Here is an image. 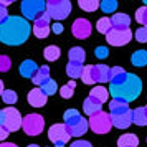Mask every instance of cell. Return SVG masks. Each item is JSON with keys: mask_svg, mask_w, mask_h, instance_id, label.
Here are the masks:
<instances>
[{"mask_svg": "<svg viewBox=\"0 0 147 147\" xmlns=\"http://www.w3.org/2000/svg\"><path fill=\"white\" fill-rule=\"evenodd\" d=\"M20 10L25 20H36L47 12V0H22Z\"/></svg>", "mask_w": 147, "mask_h": 147, "instance_id": "277c9868", "label": "cell"}, {"mask_svg": "<svg viewBox=\"0 0 147 147\" xmlns=\"http://www.w3.org/2000/svg\"><path fill=\"white\" fill-rule=\"evenodd\" d=\"M28 147H40V146H36V144H30Z\"/></svg>", "mask_w": 147, "mask_h": 147, "instance_id": "681fc988", "label": "cell"}, {"mask_svg": "<svg viewBox=\"0 0 147 147\" xmlns=\"http://www.w3.org/2000/svg\"><path fill=\"white\" fill-rule=\"evenodd\" d=\"M111 68L106 65H93V83H109Z\"/></svg>", "mask_w": 147, "mask_h": 147, "instance_id": "7c38bea8", "label": "cell"}, {"mask_svg": "<svg viewBox=\"0 0 147 147\" xmlns=\"http://www.w3.org/2000/svg\"><path fill=\"white\" fill-rule=\"evenodd\" d=\"M94 55H96V58L104 60V58L109 56V50H107V47H98L96 50H94Z\"/></svg>", "mask_w": 147, "mask_h": 147, "instance_id": "ab89813d", "label": "cell"}, {"mask_svg": "<svg viewBox=\"0 0 147 147\" xmlns=\"http://www.w3.org/2000/svg\"><path fill=\"white\" fill-rule=\"evenodd\" d=\"M134 38L139 41V43H147V28L146 27L137 28L136 33H134Z\"/></svg>", "mask_w": 147, "mask_h": 147, "instance_id": "74e56055", "label": "cell"}, {"mask_svg": "<svg viewBox=\"0 0 147 147\" xmlns=\"http://www.w3.org/2000/svg\"><path fill=\"white\" fill-rule=\"evenodd\" d=\"M12 66V61L7 55H0V73H7Z\"/></svg>", "mask_w": 147, "mask_h": 147, "instance_id": "8d00e7d4", "label": "cell"}, {"mask_svg": "<svg viewBox=\"0 0 147 147\" xmlns=\"http://www.w3.org/2000/svg\"><path fill=\"white\" fill-rule=\"evenodd\" d=\"M2 93H3V81L0 80V96H2Z\"/></svg>", "mask_w": 147, "mask_h": 147, "instance_id": "c3c4849f", "label": "cell"}, {"mask_svg": "<svg viewBox=\"0 0 147 147\" xmlns=\"http://www.w3.org/2000/svg\"><path fill=\"white\" fill-rule=\"evenodd\" d=\"M111 25H113V28H119V30L129 28V25H131V17L126 13H116L114 17H111Z\"/></svg>", "mask_w": 147, "mask_h": 147, "instance_id": "ac0fdd59", "label": "cell"}, {"mask_svg": "<svg viewBox=\"0 0 147 147\" xmlns=\"http://www.w3.org/2000/svg\"><path fill=\"white\" fill-rule=\"evenodd\" d=\"M140 93H142V81L136 74L124 73L121 78L109 83V96H113V99L124 101L127 104L137 99Z\"/></svg>", "mask_w": 147, "mask_h": 147, "instance_id": "7a4b0ae2", "label": "cell"}, {"mask_svg": "<svg viewBox=\"0 0 147 147\" xmlns=\"http://www.w3.org/2000/svg\"><path fill=\"white\" fill-rule=\"evenodd\" d=\"M88 129H89V124H88L86 119H83L81 117L76 124H73L71 127H68V131H69V134H71V137H78V136H84V134L88 132Z\"/></svg>", "mask_w": 147, "mask_h": 147, "instance_id": "d6986e66", "label": "cell"}, {"mask_svg": "<svg viewBox=\"0 0 147 147\" xmlns=\"http://www.w3.org/2000/svg\"><path fill=\"white\" fill-rule=\"evenodd\" d=\"M32 33V27L28 20L17 15H8L0 23V41L8 47H18L28 40Z\"/></svg>", "mask_w": 147, "mask_h": 147, "instance_id": "6da1fadb", "label": "cell"}, {"mask_svg": "<svg viewBox=\"0 0 147 147\" xmlns=\"http://www.w3.org/2000/svg\"><path fill=\"white\" fill-rule=\"evenodd\" d=\"M102 109V104H101L99 101L93 99L91 96L89 98H86L84 99V102H83V111L88 114V116H94V114H98Z\"/></svg>", "mask_w": 147, "mask_h": 147, "instance_id": "e0dca14e", "label": "cell"}, {"mask_svg": "<svg viewBox=\"0 0 147 147\" xmlns=\"http://www.w3.org/2000/svg\"><path fill=\"white\" fill-rule=\"evenodd\" d=\"M139 137L136 134H124L117 139V147H137Z\"/></svg>", "mask_w": 147, "mask_h": 147, "instance_id": "7402d4cb", "label": "cell"}, {"mask_svg": "<svg viewBox=\"0 0 147 147\" xmlns=\"http://www.w3.org/2000/svg\"><path fill=\"white\" fill-rule=\"evenodd\" d=\"M83 69H84V66L83 65H80V63H68L66 65V73L69 78H81V74H83Z\"/></svg>", "mask_w": 147, "mask_h": 147, "instance_id": "4316f807", "label": "cell"}, {"mask_svg": "<svg viewBox=\"0 0 147 147\" xmlns=\"http://www.w3.org/2000/svg\"><path fill=\"white\" fill-rule=\"evenodd\" d=\"M8 17V10H7V7H3V5H0V23L5 20Z\"/></svg>", "mask_w": 147, "mask_h": 147, "instance_id": "7bdbcfd3", "label": "cell"}, {"mask_svg": "<svg viewBox=\"0 0 147 147\" xmlns=\"http://www.w3.org/2000/svg\"><path fill=\"white\" fill-rule=\"evenodd\" d=\"M74 88H76V83H74V81H69L68 84H65L63 88H60L61 98H65V99H69V98H73Z\"/></svg>", "mask_w": 147, "mask_h": 147, "instance_id": "d6a6232c", "label": "cell"}, {"mask_svg": "<svg viewBox=\"0 0 147 147\" xmlns=\"http://www.w3.org/2000/svg\"><path fill=\"white\" fill-rule=\"evenodd\" d=\"M131 117L132 122L137 126H147V107H137L131 111Z\"/></svg>", "mask_w": 147, "mask_h": 147, "instance_id": "ffe728a7", "label": "cell"}, {"mask_svg": "<svg viewBox=\"0 0 147 147\" xmlns=\"http://www.w3.org/2000/svg\"><path fill=\"white\" fill-rule=\"evenodd\" d=\"M0 126H3V109H0Z\"/></svg>", "mask_w": 147, "mask_h": 147, "instance_id": "7dc6e473", "label": "cell"}, {"mask_svg": "<svg viewBox=\"0 0 147 147\" xmlns=\"http://www.w3.org/2000/svg\"><path fill=\"white\" fill-rule=\"evenodd\" d=\"M124 73H126V71H124V68H121V66L111 68V80H109V83H111V81H116L117 78H121Z\"/></svg>", "mask_w": 147, "mask_h": 147, "instance_id": "f35d334b", "label": "cell"}, {"mask_svg": "<svg viewBox=\"0 0 147 147\" xmlns=\"http://www.w3.org/2000/svg\"><path fill=\"white\" fill-rule=\"evenodd\" d=\"M38 68H40V66H38L33 60H25L20 65V68H18V69H20V74L23 76V78H30V80H32L35 74H36Z\"/></svg>", "mask_w": 147, "mask_h": 147, "instance_id": "9a60e30c", "label": "cell"}, {"mask_svg": "<svg viewBox=\"0 0 147 147\" xmlns=\"http://www.w3.org/2000/svg\"><path fill=\"white\" fill-rule=\"evenodd\" d=\"M48 80H50V68H48V66L38 68L36 74H35L33 78H32L33 84H36V86H43V84H45Z\"/></svg>", "mask_w": 147, "mask_h": 147, "instance_id": "44dd1931", "label": "cell"}, {"mask_svg": "<svg viewBox=\"0 0 147 147\" xmlns=\"http://www.w3.org/2000/svg\"><path fill=\"white\" fill-rule=\"evenodd\" d=\"M17 0H0V5H3V7H8L10 3H15Z\"/></svg>", "mask_w": 147, "mask_h": 147, "instance_id": "f6af8a7d", "label": "cell"}, {"mask_svg": "<svg viewBox=\"0 0 147 147\" xmlns=\"http://www.w3.org/2000/svg\"><path fill=\"white\" fill-rule=\"evenodd\" d=\"M17 99H18V96H17L15 91H12V89H3V93H2V101H3V102H7V104H15Z\"/></svg>", "mask_w": 147, "mask_h": 147, "instance_id": "836d02e7", "label": "cell"}, {"mask_svg": "<svg viewBox=\"0 0 147 147\" xmlns=\"http://www.w3.org/2000/svg\"><path fill=\"white\" fill-rule=\"evenodd\" d=\"M47 13L51 20H65L71 13L69 0H47Z\"/></svg>", "mask_w": 147, "mask_h": 147, "instance_id": "3957f363", "label": "cell"}, {"mask_svg": "<svg viewBox=\"0 0 147 147\" xmlns=\"http://www.w3.org/2000/svg\"><path fill=\"white\" fill-rule=\"evenodd\" d=\"M69 147H93V146H91V142L80 139V140H74V142H73V144H71Z\"/></svg>", "mask_w": 147, "mask_h": 147, "instance_id": "60d3db41", "label": "cell"}, {"mask_svg": "<svg viewBox=\"0 0 147 147\" xmlns=\"http://www.w3.org/2000/svg\"><path fill=\"white\" fill-rule=\"evenodd\" d=\"M68 56H69V61L71 63H80V65H83L84 60H86V51L81 47H73L69 50Z\"/></svg>", "mask_w": 147, "mask_h": 147, "instance_id": "603a6c76", "label": "cell"}, {"mask_svg": "<svg viewBox=\"0 0 147 147\" xmlns=\"http://www.w3.org/2000/svg\"><path fill=\"white\" fill-rule=\"evenodd\" d=\"M131 63L134 66H146L147 65V51L146 50H137L134 51L132 56H131Z\"/></svg>", "mask_w": 147, "mask_h": 147, "instance_id": "d4e9b609", "label": "cell"}, {"mask_svg": "<svg viewBox=\"0 0 147 147\" xmlns=\"http://www.w3.org/2000/svg\"><path fill=\"white\" fill-rule=\"evenodd\" d=\"M96 28H98V32L102 35H107L111 30H113V25H111V18H107V17H102L98 20L96 23Z\"/></svg>", "mask_w": 147, "mask_h": 147, "instance_id": "f546056e", "label": "cell"}, {"mask_svg": "<svg viewBox=\"0 0 147 147\" xmlns=\"http://www.w3.org/2000/svg\"><path fill=\"white\" fill-rule=\"evenodd\" d=\"M63 119H65V126L71 127L73 124H76L81 119V114L78 113V109H68L66 113L63 114Z\"/></svg>", "mask_w": 147, "mask_h": 147, "instance_id": "484cf974", "label": "cell"}, {"mask_svg": "<svg viewBox=\"0 0 147 147\" xmlns=\"http://www.w3.org/2000/svg\"><path fill=\"white\" fill-rule=\"evenodd\" d=\"M99 2L101 0H78V5L84 12H96L99 8Z\"/></svg>", "mask_w": 147, "mask_h": 147, "instance_id": "83f0119b", "label": "cell"}, {"mask_svg": "<svg viewBox=\"0 0 147 147\" xmlns=\"http://www.w3.org/2000/svg\"><path fill=\"white\" fill-rule=\"evenodd\" d=\"M60 55H61V50L58 47H55V45L47 47L45 51H43V56H45L48 61H56L58 58H60Z\"/></svg>", "mask_w": 147, "mask_h": 147, "instance_id": "f1b7e54d", "label": "cell"}, {"mask_svg": "<svg viewBox=\"0 0 147 147\" xmlns=\"http://www.w3.org/2000/svg\"><path fill=\"white\" fill-rule=\"evenodd\" d=\"M40 89L47 94V96H51V94H55L56 91H58V84H56V81H55V80H51V78H50V80L43 84V86H40Z\"/></svg>", "mask_w": 147, "mask_h": 147, "instance_id": "1f68e13d", "label": "cell"}, {"mask_svg": "<svg viewBox=\"0 0 147 147\" xmlns=\"http://www.w3.org/2000/svg\"><path fill=\"white\" fill-rule=\"evenodd\" d=\"M106 40L109 45L113 47H124L129 41L132 40V32L129 28H124V30H119V28H113L109 33L106 35Z\"/></svg>", "mask_w": 147, "mask_h": 147, "instance_id": "9c48e42d", "label": "cell"}, {"mask_svg": "<svg viewBox=\"0 0 147 147\" xmlns=\"http://www.w3.org/2000/svg\"><path fill=\"white\" fill-rule=\"evenodd\" d=\"M136 20L139 22V23H142V25L147 28V7L146 5L137 8V12H136Z\"/></svg>", "mask_w": 147, "mask_h": 147, "instance_id": "d590c367", "label": "cell"}, {"mask_svg": "<svg viewBox=\"0 0 147 147\" xmlns=\"http://www.w3.org/2000/svg\"><path fill=\"white\" fill-rule=\"evenodd\" d=\"M8 134H10V132H8V131L5 129V127H3V126H0V142H3V140L7 139V137H8Z\"/></svg>", "mask_w": 147, "mask_h": 147, "instance_id": "ee69618b", "label": "cell"}, {"mask_svg": "<svg viewBox=\"0 0 147 147\" xmlns=\"http://www.w3.org/2000/svg\"><path fill=\"white\" fill-rule=\"evenodd\" d=\"M50 17H48V13L45 12V13H41L36 20H35L33 23V28H32V32L35 33V36H38V38H47L48 35H50V32H51V27H50Z\"/></svg>", "mask_w": 147, "mask_h": 147, "instance_id": "30bf717a", "label": "cell"}, {"mask_svg": "<svg viewBox=\"0 0 147 147\" xmlns=\"http://www.w3.org/2000/svg\"><path fill=\"white\" fill-rule=\"evenodd\" d=\"M48 137L55 142V147H65V144L71 139V134L65 124H53L48 129Z\"/></svg>", "mask_w": 147, "mask_h": 147, "instance_id": "52a82bcc", "label": "cell"}, {"mask_svg": "<svg viewBox=\"0 0 147 147\" xmlns=\"http://www.w3.org/2000/svg\"><path fill=\"white\" fill-rule=\"evenodd\" d=\"M89 96H91L93 99L99 101L101 104H104V102L107 101V98H109V91H107L104 86H94L93 89H91Z\"/></svg>", "mask_w": 147, "mask_h": 147, "instance_id": "cb8c5ba5", "label": "cell"}, {"mask_svg": "<svg viewBox=\"0 0 147 147\" xmlns=\"http://www.w3.org/2000/svg\"><path fill=\"white\" fill-rule=\"evenodd\" d=\"M91 23L86 20V18H78V20L73 22V27H71V32L76 38H80V40H84L88 38L89 35H91Z\"/></svg>", "mask_w": 147, "mask_h": 147, "instance_id": "8fae6325", "label": "cell"}, {"mask_svg": "<svg viewBox=\"0 0 147 147\" xmlns=\"http://www.w3.org/2000/svg\"><path fill=\"white\" fill-rule=\"evenodd\" d=\"M51 32H55L56 35H60L61 32H63V25H61V23H58V22H55L53 25H51Z\"/></svg>", "mask_w": 147, "mask_h": 147, "instance_id": "b9f144b4", "label": "cell"}, {"mask_svg": "<svg viewBox=\"0 0 147 147\" xmlns=\"http://www.w3.org/2000/svg\"><path fill=\"white\" fill-rule=\"evenodd\" d=\"M27 99H28V102H30L33 107H41V106H45V104H47L48 96L41 91L40 88H33V89L28 93Z\"/></svg>", "mask_w": 147, "mask_h": 147, "instance_id": "4fadbf2b", "label": "cell"}, {"mask_svg": "<svg viewBox=\"0 0 147 147\" xmlns=\"http://www.w3.org/2000/svg\"><path fill=\"white\" fill-rule=\"evenodd\" d=\"M81 80L84 84H94L93 83V65H88L83 69V74H81Z\"/></svg>", "mask_w": 147, "mask_h": 147, "instance_id": "e575fe53", "label": "cell"}, {"mask_svg": "<svg viewBox=\"0 0 147 147\" xmlns=\"http://www.w3.org/2000/svg\"><path fill=\"white\" fill-rule=\"evenodd\" d=\"M0 147H18L17 144H13V142H2L0 144Z\"/></svg>", "mask_w": 147, "mask_h": 147, "instance_id": "bcb514c9", "label": "cell"}, {"mask_svg": "<svg viewBox=\"0 0 147 147\" xmlns=\"http://www.w3.org/2000/svg\"><path fill=\"white\" fill-rule=\"evenodd\" d=\"M89 129L96 134H107L113 129V122H111V116L104 111H99L94 116H89Z\"/></svg>", "mask_w": 147, "mask_h": 147, "instance_id": "5b68a950", "label": "cell"}, {"mask_svg": "<svg viewBox=\"0 0 147 147\" xmlns=\"http://www.w3.org/2000/svg\"><path fill=\"white\" fill-rule=\"evenodd\" d=\"M127 113H131L127 102L117 101V99L109 101V116H117V114H127Z\"/></svg>", "mask_w": 147, "mask_h": 147, "instance_id": "5bb4252c", "label": "cell"}, {"mask_svg": "<svg viewBox=\"0 0 147 147\" xmlns=\"http://www.w3.org/2000/svg\"><path fill=\"white\" fill-rule=\"evenodd\" d=\"M43 127H45V119L36 113L28 114L22 121V129L27 136H40L43 132Z\"/></svg>", "mask_w": 147, "mask_h": 147, "instance_id": "8992f818", "label": "cell"}, {"mask_svg": "<svg viewBox=\"0 0 147 147\" xmlns=\"http://www.w3.org/2000/svg\"><path fill=\"white\" fill-rule=\"evenodd\" d=\"M111 122H113V127H117V129H127V127L132 124L131 113H127V114H117V116H111Z\"/></svg>", "mask_w": 147, "mask_h": 147, "instance_id": "2e32d148", "label": "cell"}, {"mask_svg": "<svg viewBox=\"0 0 147 147\" xmlns=\"http://www.w3.org/2000/svg\"><path fill=\"white\" fill-rule=\"evenodd\" d=\"M142 3H146V7H147V0H142Z\"/></svg>", "mask_w": 147, "mask_h": 147, "instance_id": "f907efd6", "label": "cell"}, {"mask_svg": "<svg viewBox=\"0 0 147 147\" xmlns=\"http://www.w3.org/2000/svg\"><path fill=\"white\" fill-rule=\"evenodd\" d=\"M99 8L104 13H113V12H116V8H117V0H101Z\"/></svg>", "mask_w": 147, "mask_h": 147, "instance_id": "4dcf8cb0", "label": "cell"}, {"mask_svg": "<svg viewBox=\"0 0 147 147\" xmlns=\"http://www.w3.org/2000/svg\"><path fill=\"white\" fill-rule=\"evenodd\" d=\"M22 114L18 113V109L15 107H5L3 109V127L8 132H15L22 127Z\"/></svg>", "mask_w": 147, "mask_h": 147, "instance_id": "ba28073f", "label": "cell"}]
</instances>
